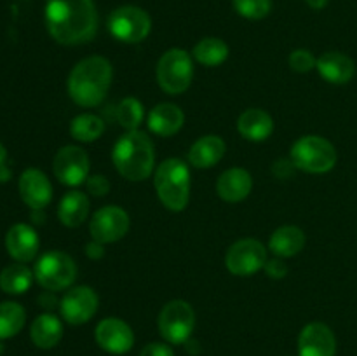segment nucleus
<instances>
[{"label": "nucleus", "instance_id": "412c9836", "mask_svg": "<svg viewBox=\"0 0 357 356\" xmlns=\"http://www.w3.org/2000/svg\"><path fill=\"white\" fill-rule=\"evenodd\" d=\"M227 145L220 136L208 135L199 138L188 152V163L194 168L204 170V168H213L222 161L225 156Z\"/></svg>", "mask_w": 357, "mask_h": 356}, {"label": "nucleus", "instance_id": "9d476101", "mask_svg": "<svg viewBox=\"0 0 357 356\" xmlns=\"http://www.w3.org/2000/svg\"><path fill=\"white\" fill-rule=\"evenodd\" d=\"M89 156L86 154V150L77 145L61 147L52 161L54 177L68 187L86 184V180L89 178Z\"/></svg>", "mask_w": 357, "mask_h": 356}, {"label": "nucleus", "instance_id": "0eeeda50", "mask_svg": "<svg viewBox=\"0 0 357 356\" xmlns=\"http://www.w3.org/2000/svg\"><path fill=\"white\" fill-rule=\"evenodd\" d=\"M33 276L38 285L47 292H59L68 286L77 278V264L65 251H47L35 264Z\"/></svg>", "mask_w": 357, "mask_h": 356}, {"label": "nucleus", "instance_id": "c756f323", "mask_svg": "<svg viewBox=\"0 0 357 356\" xmlns=\"http://www.w3.org/2000/svg\"><path fill=\"white\" fill-rule=\"evenodd\" d=\"M143 117H145V108L142 101L132 96L124 98L115 108V119L128 131H136L143 122Z\"/></svg>", "mask_w": 357, "mask_h": 356}, {"label": "nucleus", "instance_id": "dca6fc26", "mask_svg": "<svg viewBox=\"0 0 357 356\" xmlns=\"http://www.w3.org/2000/svg\"><path fill=\"white\" fill-rule=\"evenodd\" d=\"M17 188L23 202L31 209H44L52 199L51 181L37 168H28L21 173Z\"/></svg>", "mask_w": 357, "mask_h": 356}, {"label": "nucleus", "instance_id": "2f4dec72", "mask_svg": "<svg viewBox=\"0 0 357 356\" xmlns=\"http://www.w3.org/2000/svg\"><path fill=\"white\" fill-rule=\"evenodd\" d=\"M288 61L291 70H295V72L298 73L310 72V70L316 68L317 65L316 56H314L309 49H296V51H293L291 54H289Z\"/></svg>", "mask_w": 357, "mask_h": 356}, {"label": "nucleus", "instance_id": "72a5a7b5", "mask_svg": "<svg viewBox=\"0 0 357 356\" xmlns=\"http://www.w3.org/2000/svg\"><path fill=\"white\" fill-rule=\"evenodd\" d=\"M264 269L265 272L274 279H281L288 274V265H286V262L282 260L281 257H275L272 258V260H267V264H265Z\"/></svg>", "mask_w": 357, "mask_h": 356}, {"label": "nucleus", "instance_id": "aec40b11", "mask_svg": "<svg viewBox=\"0 0 357 356\" xmlns=\"http://www.w3.org/2000/svg\"><path fill=\"white\" fill-rule=\"evenodd\" d=\"M185 114L178 105L174 103H159L150 110L146 124L149 129L157 136H174L183 128Z\"/></svg>", "mask_w": 357, "mask_h": 356}, {"label": "nucleus", "instance_id": "6e6552de", "mask_svg": "<svg viewBox=\"0 0 357 356\" xmlns=\"http://www.w3.org/2000/svg\"><path fill=\"white\" fill-rule=\"evenodd\" d=\"M152 30V20L149 13L136 6H121L112 10L108 17V31L117 40L126 44H138L149 37Z\"/></svg>", "mask_w": 357, "mask_h": 356}, {"label": "nucleus", "instance_id": "bb28decb", "mask_svg": "<svg viewBox=\"0 0 357 356\" xmlns=\"http://www.w3.org/2000/svg\"><path fill=\"white\" fill-rule=\"evenodd\" d=\"M26 321V313L23 306L13 300L0 302V341L14 337L20 334Z\"/></svg>", "mask_w": 357, "mask_h": 356}, {"label": "nucleus", "instance_id": "f704fd0d", "mask_svg": "<svg viewBox=\"0 0 357 356\" xmlns=\"http://www.w3.org/2000/svg\"><path fill=\"white\" fill-rule=\"evenodd\" d=\"M139 356H174V351L166 342H150L139 351Z\"/></svg>", "mask_w": 357, "mask_h": 356}, {"label": "nucleus", "instance_id": "20e7f679", "mask_svg": "<svg viewBox=\"0 0 357 356\" xmlns=\"http://www.w3.org/2000/svg\"><path fill=\"white\" fill-rule=\"evenodd\" d=\"M157 195L171 212H183L190 201V170L181 159L171 157L159 164L153 175Z\"/></svg>", "mask_w": 357, "mask_h": 356}, {"label": "nucleus", "instance_id": "423d86ee", "mask_svg": "<svg viewBox=\"0 0 357 356\" xmlns=\"http://www.w3.org/2000/svg\"><path fill=\"white\" fill-rule=\"evenodd\" d=\"M194 79L192 56L185 49H169L157 63V82L167 94H180L190 87Z\"/></svg>", "mask_w": 357, "mask_h": 356}, {"label": "nucleus", "instance_id": "4be33fe9", "mask_svg": "<svg viewBox=\"0 0 357 356\" xmlns=\"http://www.w3.org/2000/svg\"><path fill=\"white\" fill-rule=\"evenodd\" d=\"M237 129L243 138L251 142H264L274 133V121L261 108H248L237 121Z\"/></svg>", "mask_w": 357, "mask_h": 356}, {"label": "nucleus", "instance_id": "c85d7f7f", "mask_svg": "<svg viewBox=\"0 0 357 356\" xmlns=\"http://www.w3.org/2000/svg\"><path fill=\"white\" fill-rule=\"evenodd\" d=\"M105 133L103 119L94 114H80L70 124V135L82 143H91Z\"/></svg>", "mask_w": 357, "mask_h": 356}, {"label": "nucleus", "instance_id": "a211bd4d", "mask_svg": "<svg viewBox=\"0 0 357 356\" xmlns=\"http://www.w3.org/2000/svg\"><path fill=\"white\" fill-rule=\"evenodd\" d=\"M317 72L330 84H347L356 75V63L340 51L324 52L316 65Z\"/></svg>", "mask_w": 357, "mask_h": 356}, {"label": "nucleus", "instance_id": "393cba45", "mask_svg": "<svg viewBox=\"0 0 357 356\" xmlns=\"http://www.w3.org/2000/svg\"><path fill=\"white\" fill-rule=\"evenodd\" d=\"M89 199L84 192L70 191L63 195L58 206V218L66 227H79L89 215Z\"/></svg>", "mask_w": 357, "mask_h": 356}, {"label": "nucleus", "instance_id": "4c0bfd02", "mask_svg": "<svg viewBox=\"0 0 357 356\" xmlns=\"http://www.w3.org/2000/svg\"><path fill=\"white\" fill-rule=\"evenodd\" d=\"M3 159H6V149H3V145L0 143V164L3 163Z\"/></svg>", "mask_w": 357, "mask_h": 356}, {"label": "nucleus", "instance_id": "ddd939ff", "mask_svg": "<svg viewBox=\"0 0 357 356\" xmlns=\"http://www.w3.org/2000/svg\"><path fill=\"white\" fill-rule=\"evenodd\" d=\"M59 311L66 323L84 325L96 314L98 295L91 286H73L63 295L59 302Z\"/></svg>", "mask_w": 357, "mask_h": 356}, {"label": "nucleus", "instance_id": "b1692460", "mask_svg": "<svg viewBox=\"0 0 357 356\" xmlns=\"http://www.w3.org/2000/svg\"><path fill=\"white\" fill-rule=\"evenodd\" d=\"M30 337L37 348L52 349L59 344L63 337V323L58 316L44 313L33 320L30 327Z\"/></svg>", "mask_w": 357, "mask_h": 356}, {"label": "nucleus", "instance_id": "2eb2a0df", "mask_svg": "<svg viewBox=\"0 0 357 356\" xmlns=\"http://www.w3.org/2000/svg\"><path fill=\"white\" fill-rule=\"evenodd\" d=\"M337 339L326 323L314 321L305 325L298 337V356H335Z\"/></svg>", "mask_w": 357, "mask_h": 356}, {"label": "nucleus", "instance_id": "f257e3e1", "mask_svg": "<svg viewBox=\"0 0 357 356\" xmlns=\"http://www.w3.org/2000/svg\"><path fill=\"white\" fill-rule=\"evenodd\" d=\"M45 27L61 45L93 40L98 30L94 0H45Z\"/></svg>", "mask_w": 357, "mask_h": 356}, {"label": "nucleus", "instance_id": "5701e85b", "mask_svg": "<svg viewBox=\"0 0 357 356\" xmlns=\"http://www.w3.org/2000/svg\"><path fill=\"white\" fill-rule=\"evenodd\" d=\"M305 246V234L296 225H282L274 230L268 241V248L275 257H295Z\"/></svg>", "mask_w": 357, "mask_h": 356}, {"label": "nucleus", "instance_id": "39448f33", "mask_svg": "<svg viewBox=\"0 0 357 356\" xmlns=\"http://www.w3.org/2000/svg\"><path fill=\"white\" fill-rule=\"evenodd\" d=\"M291 163L296 170L312 175L328 173L337 164V150L330 140L317 135H307L291 147Z\"/></svg>", "mask_w": 357, "mask_h": 356}, {"label": "nucleus", "instance_id": "9b49d317", "mask_svg": "<svg viewBox=\"0 0 357 356\" xmlns=\"http://www.w3.org/2000/svg\"><path fill=\"white\" fill-rule=\"evenodd\" d=\"M225 264L232 274L251 276L261 271L267 264V250L258 239H239L229 248Z\"/></svg>", "mask_w": 357, "mask_h": 356}, {"label": "nucleus", "instance_id": "a878e982", "mask_svg": "<svg viewBox=\"0 0 357 356\" xmlns=\"http://www.w3.org/2000/svg\"><path fill=\"white\" fill-rule=\"evenodd\" d=\"M33 278V272L23 262H16V264H10L2 269V272H0V288L6 293H10V295H20V293H24L30 288Z\"/></svg>", "mask_w": 357, "mask_h": 356}, {"label": "nucleus", "instance_id": "cd10ccee", "mask_svg": "<svg viewBox=\"0 0 357 356\" xmlns=\"http://www.w3.org/2000/svg\"><path fill=\"white\" fill-rule=\"evenodd\" d=\"M194 58L204 66H218L229 58V45L216 37H206L194 47Z\"/></svg>", "mask_w": 357, "mask_h": 356}, {"label": "nucleus", "instance_id": "4468645a", "mask_svg": "<svg viewBox=\"0 0 357 356\" xmlns=\"http://www.w3.org/2000/svg\"><path fill=\"white\" fill-rule=\"evenodd\" d=\"M94 339L103 351L110 355H126L135 346V332L119 318H105L94 330Z\"/></svg>", "mask_w": 357, "mask_h": 356}, {"label": "nucleus", "instance_id": "473e14b6", "mask_svg": "<svg viewBox=\"0 0 357 356\" xmlns=\"http://www.w3.org/2000/svg\"><path fill=\"white\" fill-rule=\"evenodd\" d=\"M86 187L91 194L101 198V195H107L108 191H110V181L105 175H91L86 180Z\"/></svg>", "mask_w": 357, "mask_h": 356}, {"label": "nucleus", "instance_id": "f03ea898", "mask_svg": "<svg viewBox=\"0 0 357 356\" xmlns=\"http://www.w3.org/2000/svg\"><path fill=\"white\" fill-rule=\"evenodd\" d=\"M110 61L103 56H89L77 63L68 75V94L80 107H96L107 98L112 86Z\"/></svg>", "mask_w": 357, "mask_h": 356}, {"label": "nucleus", "instance_id": "7ed1b4c3", "mask_svg": "<svg viewBox=\"0 0 357 356\" xmlns=\"http://www.w3.org/2000/svg\"><path fill=\"white\" fill-rule=\"evenodd\" d=\"M112 159H114L117 171L124 178L131 181L146 180L155 166L152 140L139 129L128 131L115 143Z\"/></svg>", "mask_w": 357, "mask_h": 356}, {"label": "nucleus", "instance_id": "6ab92c4d", "mask_svg": "<svg viewBox=\"0 0 357 356\" xmlns=\"http://www.w3.org/2000/svg\"><path fill=\"white\" fill-rule=\"evenodd\" d=\"M253 188V178L244 168H230L220 175L216 181V192L227 202H239L250 195Z\"/></svg>", "mask_w": 357, "mask_h": 356}, {"label": "nucleus", "instance_id": "c9c22d12", "mask_svg": "<svg viewBox=\"0 0 357 356\" xmlns=\"http://www.w3.org/2000/svg\"><path fill=\"white\" fill-rule=\"evenodd\" d=\"M86 253H87V257L93 258V260H98V258H101L105 255L103 243H98V241L93 239L89 244H87Z\"/></svg>", "mask_w": 357, "mask_h": 356}, {"label": "nucleus", "instance_id": "f3484780", "mask_svg": "<svg viewBox=\"0 0 357 356\" xmlns=\"http://www.w3.org/2000/svg\"><path fill=\"white\" fill-rule=\"evenodd\" d=\"M38 241L37 230L28 223H16L6 236V248L16 262H30L37 257Z\"/></svg>", "mask_w": 357, "mask_h": 356}, {"label": "nucleus", "instance_id": "7c9ffc66", "mask_svg": "<svg viewBox=\"0 0 357 356\" xmlns=\"http://www.w3.org/2000/svg\"><path fill=\"white\" fill-rule=\"evenodd\" d=\"M237 14L246 20H264L272 10V0H232Z\"/></svg>", "mask_w": 357, "mask_h": 356}, {"label": "nucleus", "instance_id": "f8f14e48", "mask_svg": "<svg viewBox=\"0 0 357 356\" xmlns=\"http://www.w3.org/2000/svg\"><path fill=\"white\" fill-rule=\"evenodd\" d=\"M89 230L98 243H115L128 234L129 215L119 206H103L91 218Z\"/></svg>", "mask_w": 357, "mask_h": 356}, {"label": "nucleus", "instance_id": "e433bc0d", "mask_svg": "<svg viewBox=\"0 0 357 356\" xmlns=\"http://www.w3.org/2000/svg\"><path fill=\"white\" fill-rule=\"evenodd\" d=\"M328 2H330V0H305L307 6H309L310 9H314V10L324 9V7L328 6Z\"/></svg>", "mask_w": 357, "mask_h": 356}, {"label": "nucleus", "instance_id": "1a4fd4ad", "mask_svg": "<svg viewBox=\"0 0 357 356\" xmlns=\"http://www.w3.org/2000/svg\"><path fill=\"white\" fill-rule=\"evenodd\" d=\"M159 332L169 344H185L195 327V313L187 300H171L160 309Z\"/></svg>", "mask_w": 357, "mask_h": 356}]
</instances>
